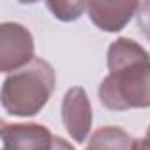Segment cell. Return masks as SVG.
Listing matches in <instances>:
<instances>
[{
    "label": "cell",
    "mask_w": 150,
    "mask_h": 150,
    "mask_svg": "<svg viewBox=\"0 0 150 150\" xmlns=\"http://www.w3.org/2000/svg\"><path fill=\"white\" fill-rule=\"evenodd\" d=\"M132 138L118 125H103L88 139V150H132Z\"/></svg>",
    "instance_id": "52a82bcc"
},
{
    "label": "cell",
    "mask_w": 150,
    "mask_h": 150,
    "mask_svg": "<svg viewBox=\"0 0 150 150\" xmlns=\"http://www.w3.org/2000/svg\"><path fill=\"white\" fill-rule=\"evenodd\" d=\"M34 37L30 30L14 21H4L0 25V71L11 74L28 65L35 55Z\"/></svg>",
    "instance_id": "3957f363"
},
{
    "label": "cell",
    "mask_w": 150,
    "mask_h": 150,
    "mask_svg": "<svg viewBox=\"0 0 150 150\" xmlns=\"http://www.w3.org/2000/svg\"><path fill=\"white\" fill-rule=\"evenodd\" d=\"M51 150H76V148H74L67 139H64V138H60V136H55ZM85 150H88V148H85Z\"/></svg>",
    "instance_id": "9c48e42d"
},
{
    "label": "cell",
    "mask_w": 150,
    "mask_h": 150,
    "mask_svg": "<svg viewBox=\"0 0 150 150\" xmlns=\"http://www.w3.org/2000/svg\"><path fill=\"white\" fill-rule=\"evenodd\" d=\"M62 122L67 134L78 143H85L92 129V104L81 87H72L62 99Z\"/></svg>",
    "instance_id": "277c9868"
},
{
    "label": "cell",
    "mask_w": 150,
    "mask_h": 150,
    "mask_svg": "<svg viewBox=\"0 0 150 150\" xmlns=\"http://www.w3.org/2000/svg\"><path fill=\"white\" fill-rule=\"evenodd\" d=\"M145 138H146V139H150V125H148V129H146V134H145Z\"/></svg>",
    "instance_id": "8fae6325"
},
{
    "label": "cell",
    "mask_w": 150,
    "mask_h": 150,
    "mask_svg": "<svg viewBox=\"0 0 150 150\" xmlns=\"http://www.w3.org/2000/svg\"><path fill=\"white\" fill-rule=\"evenodd\" d=\"M132 150H150V139L138 138L132 141Z\"/></svg>",
    "instance_id": "30bf717a"
},
{
    "label": "cell",
    "mask_w": 150,
    "mask_h": 150,
    "mask_svg": "<svg viewBox=\"0 0 150 150\" xmlns=\"http://www.w3.org/2000/svg\"><path fill=\"white\" fill-rule=\"evenodd\" d=\"M53 139L42 124H2V150H51Z\"/></svg>",
    "instance_id": "5b68a950"
},
{
    "label": "cell",
    "mask_w": 150,
    "mask_h": 150,
    "mask_svg": "<svg viewBox=\"0 0 150 150\" xmlns=\"http://www.w3.org/2000/svg\"><path fill=\"white\" fill-rule=\"evenodd\" d=\"M48 11L57 18L58 21L69 23L81 18V14L87 11V2H65V0H57V2H46Z\"/></svg>",
    "instance_id": "ba28073f"
},
{
    "label": "cell",
    "mask_w": 150,
    "mask_h": 150,
    "mask_svg": "<svg viewBox=\"0 0 150 150\" xmlns=\"http://www.w3.org/2000/svg\"><path fill=\"white\" fill-rule=\"evenodd\" d=\"M57 83L53 65L35 57L28 65L7 74L2 83V108L13 117H35L50 101Z\"/></svg>",
    "instance_id": "7a4b0ae2"
},
{
    "label": "cell",
    "mask_w": 150,
    "mask_h": 150,
    "mask_svg": "<svg viewBox=\"0 0 150 150\" xmlns=\"http://www.w3.org/2000/svg\"><path fill=\"white\" fill-rule=\"evenodd\" d=\"M110 74L99 85V101L111 111L150 108V55L129 37H118L108 46Z\"/></svg>",
    "instance_id": "6da1fadb"
},
{
    "label": "cell",
    "mask_w": 150,
    "mask_h": 150,
    "mask_svg": "<svg viewBox=\"0 0 150 150\" xmlns=\"http://www.w3.org/2000/svg\"><path fill=\"white\" fill-rule=\"evenodd\" d=\"M139 2H104L92 0L87 2V13L90 21L103 32H120L136 16Z\"/></svg>",
    "instance_id": "8992f818"
}]
</instances>
